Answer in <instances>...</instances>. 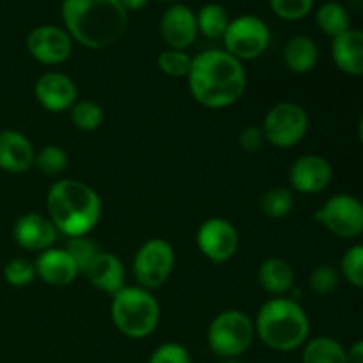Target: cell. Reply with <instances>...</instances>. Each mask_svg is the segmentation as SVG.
Wrapping results in <instances>:
<instances>
[{"instance_id":"20","label":"cell","mask_w":363,"mask_h":363,"mask_svg":"<svg viewBox=\"0 0 363 363\" xmlns=\"http://www.w3.org/2000/svg\"><path fill=\"white\" fill-rule=\"evenodd\" d=\"M332 59L342 73L363 77V30L350 28L333 39Z\"/></svg>"},{"instance_id":"7","label":"cell","mask_w":363,"mask_h":363,"mask_svg":"<svg viewBox=\"0 0 363 363\" xmlns=\"http://www.w3.org/2000/svg\"><path fill=\"white\" fill-rule=\"evenodd\" d=\"M176 266V254L172 245L162 238L144 241L135 252L133 277L140 287L156 291L169 282Z\"/></svg>"},{"instance_id":"37","label":"cell","mask_w":363,"mask_h":363,"mask_svg":"<svg viewBox=\"0 0 363 363\" xmlns=\"http://www.w3.org/2000/svg\"><path fill=\"white\" fill-rule=\"evenodd\" d=\"M346 360L347 363H363V340H358L346 350Z\"/></svg>"},{"instance_id":"23","label":"cell","mask_w":363,"mask_h":363,"mask_svg":"<svg viewBox=\"0 0 363 363\" xmlns=\"http://www.w3.org/2000/svg\"><path fill=\"white\" fill-rule=\"evenodd\" d=\"M301 363H347L346 350L332 337H315L303 344Z\"/></svg>"},{"instance_id":"18","label":"cell","mask_w":363,"mask_h":363,"mask_svg":"<svg viewBox=\"0 0 363 363\" xmlns=\"http://www.w3.org/2000/svg\"><path fill=\"white\" fill-rule=\"evenodd\" d=\"M39 279L52 287H66L77 280L80 269L64 248H48L41 252L34 262Z\"/></svg>"},{"instance_id":"21","label":"cell","mask_w":363,"mask_h":363,"mask_svg":"<svg viewBox=\"0 0 363 363\" xmlns=\"http://www.w3.org/2000/svg\"><path fill=\"white\" fill-rule=\"evenodd\" d=\"M259 286L273 298L286 296L294 286L293 266L280 257H268L257 269Z\"/></svg>"},{"instance_id":"39","label":"cell","mask_w":363,"mask_h":363,"mask_svg":"<svg viewBox=\"0 0 363 363\" xmlns=\"http://www.w3.org/2000/svg\"><path fill=\"white\" fill-rule=\"evenodd\" d=\"M358 137H360V140H362V144H363V113H362V117H360V124H358Z\"/></svg>"},{"instance_id":"2","label":"cell","mask_w":363,"mask_h":363,"mask_svg":"<svg viewBox=\"0 0 363 363\" xmlns=\"http://www.w3.org/2000/svg\"><path fill=\"white\" fill-rule=\"evenodd\" d=\"M64 28L89 50L116 45L128 28V11L121 0H62Z\"/></svg>"},{"instance_id":"3","label":"cell","mask_w":363,"mask_h":363,"mask_svg":"<svg viewBox=\"0 0 363 363\" xmlns=\"http://www.w3.org/2000/svg\"><path fill=\"white\" fill-rule=\"evenodd\" d=\"M46 211L59 234L66 238L89 236L101 218L98 191L78 179H59L48 188Z\"/></svg>"},{"instance_id":"9","label":"cell","mask_w":363,"mask_h":363,"mask_svg":"<svg viewBox=\"0 0 363 363\" xmlns=\"http://www.w3.org/2000/svg\"><path fill=\"white\" fill-rule=\"evenodd\" d=\"M225 52L236 57L238 60L259 59L268 50L272 34L266 21L254 14H243L230 20L225 34H223Z\"/></svg>"},{"instance_id":"11","label":"cell","mask_w":363,"mask_h":363,"mask_svg":"<svg viewBox=\"0 0 363 363\" xmlns=\"http://www.w3.org/2000/svg\"><path fill=\"white\" fill-rule=\"evenodd\" d=\"M195 241H197L201 254L215 264H223V262L230 261L240 248L238 229L222 216L204 220L199 225Z\"/></svg>"},{"instance_id":"24","label":"cell","mask_w":363,"mask_h":363,"mask_svg":"<svg viewBox=\"0 0 363 363\" xmlns=\"http://www.w3.org/2000/svg\"><path fill=\"white\" fill-rule=\"evenodd\" d=\"M315 21H318V27L333 39L339 38L340 34L351 28L347 9L340 2H333V0L332 2H325L319 7L318 14H315Z\"/></svg>"},{"instance_id":"19","label":"cell","mask_w":363,"mask_h":363,"mask_svg":"<svg viewBox=\"0 0 363 363\" xmlns=\"http://www.w3.org/2000/svg\"><path fill=\"white\" fill-rule=\"evenodd\" d=\"M84 275L87 277L92 287H96L101 293L110 294V296H113L117 291L126 286L124 284L126 272H124L123 261L112 252H99L92 259L91 264L85 268Z\"/></svg>"},{"instance_id":"5","label":"cell","mask_w":363,"mask_h":363,"mask_svg":"<svg viewBox=\"0 0 363 363\" xmlns=\"http://www.w3.org/2000/svg\"><path fill=\"white\" fill-rule=\"evenodd\" d=\"M160 303L151 291L140 286H124L110 301L113 326L128 339H145L158 328Z\"/></svg>"},{"instance_id":"34","label":"cell","mask_w":363,"mask_h":363,"mask_svg":"<svg viewBox=\"0 0 363 363\" xmlns=\"http://www.w3.org/2000/svg\"><path fill=\"white\" fill-rule=\"evenodd\" d=\"M273 13L287 21H298L314 7V0H269Z\"/></svg>"},{"instance_id":"8","label":"cell","mask_w":363,"mask_h":363,"mask_svg":"<svg viewBox=\"0 0 363 363\" xmlns=\"http://www.w3.org/2000/svg\"><path fill=\"white\" fill-rule=\"evenodd\" d=\"M308 113L298 103L280 101L273 105L262 121L266 144L279 149H291L308 133Z\"/></svg>"},{"instance_id":"26","label":"cell","mask_w":363,"mask_h":363,"mask_svg":"<svg viewBox=\"0 0 363 363\" xmlns=\"http://www.w3.org/2000/svg\"><path fill=\"white\" fill-rule=\"evenodd\" d=\"M195 16H197L199 32L209 39L223 38L230 23L229 14L220 4H206Z\"/></svg>"},{"instance_id":"22","label":"cell","mask_w":363,"mask_h":363,"mask_svg":"<svg viewBox=\"0 0 363 363\" xmlns=\"http://www.w3.org/2000/svg\"><path fill=\"white\" fill-rule=\"evenodd\" d=\"M319 48L308 35H294L284 46V64L294 74H307L318 66Z\"/></svg>"},{"instance_id":"25","label":"cell","mask_w":363,"mask_h":363,"mask_svg":"<svg viewBox=\"0 0 363 363\" xmlns=\"http://www.w3.org/2000/svg\"><path fill=\"white\" fill-rule=\"evenodd\" d=\"M294 206L293 190L287 186H273L268 191H264L259 201V209L266 218L280 220L286 218Z\"/></svg>"},{"instance_id":"6","label":"cell","mask_w":363,"mask_h":363,"mask_svg":"<svg viewBox=\"0 0 363 363\" xmlns=\"http://www.w3.org/2000/svg\"><path fill=\"white\" fill-rule=\"evenodd\" d=\"M255 340L254 319L243 311L229 308L213 318L208 328V346L222 360L240 358Z\"/></svg>"},{"instance_id":"40","label":"cell","mask_w":363,"mask_h":363,"mask_svg":"<svg viewBox=\"0 0 363 363\" xmlns=\"http://www.w3.org/2000/svg\"><path fill=\"white\" fill-rule=\"evenodd\" d=\"M220 363H243V362H240L238 358H229V360H222Z\"/></svg>"},{"instance_id":"35","label":"cell","mask_w":363,"mask_h":363,"mask_svg":"<svg viewBox=\"0 0 363 363\" xmlns=\"http://www.w3.org/2000/svg\"><path fill=\"white\" fill-rule=\"evenodd\" d=\"M147 363H191L190 351L177 342H165L156 347Z\"/></svg>"},{"instance_id":"27","label":"cell","mask_w":363,"mask_h":363,"mask_svg":"<svg viewBox=\"0 0 363 363\" xmlns=\"http://www.w3.org/2000/svg\"><path fill=\"white\" fill-rule=\"evenodd\" d=\"M69 117L73 126L78 131L84 133H92V131L99 130L105 121V112H103L101 105L91 99H78L73 106L69 108Z\"/></svg>"},{"instance_id":"14","label":"cell","mask_w":363,"mask_h":363,"mask_svg":"<svg viewBox=\"0 0 363 363\" xmlns=\"http://www.w3.org/2000/svg\"><path fill=\"white\" fill-rule=\"evenodd\" d=\"M34 96L45 110L62 113L78 101V87L67 74L60 71H48L35 82Z\"/></svg>"},{"instance_id":"33","label":"cell","mask_w":363,"mask_h":363,"mask_svg":"<svg viewBox=\"0 0 363 363\" xmlns=\"http://www.w3.org/2000/svg\"><path fill=\"white\" fill-rule=\"evenodd\" d=\"M340 272L351 286L363 289V245L347 248L340 259Z\"/></svg>"},{"instance_id":"30","label":"cell","mask_w":363,"mask_h":363,"mask_svg":"<svg viewBox=\"0 0 363 363\" xmlns=\"http://www.w3.org/2000/svg\"><path fill=\"white\" fill-rule=\"evenodd\" d=\"M158 67L170 78H186L191 67V57L181 50L167 48L158 55Z\"/></svg>"},{"instance_id":"1","label":"cell","mask_w":363,"mask_h":363,"mask_svg":"<svg viewBox=\"0 0 363 363\" xmlns=\"http://www.w3.org/2000/svg\"><path fill=\"white\" fill-rule=\"evenodd\" d=\"M188 89L195 101L209 110L229 108L247 91V71L225 50H204L191 57Z\"/></svg>"},{"instance_id":"38","label":"cell","mask_w":363,"mask_h":363,"mask_svg":"<svg viewBox=\"0 0 363 363\" xmlns=\"http://www.w3.org/2000/svg\"><path fill=\"white\" fill-rule=\"evenodd\" d=\"M149 0H121V4L124 6V9L130 13V11H138L142 9V7L147 6Z\"/></svg>"},{"instance_id":"32","label":"cell","mask_w":363,"mask_h":363,"mask_svg":"<svg viewBox=\"0 0 363 363\" xmlns=\"http://www.w3.org/2000/svg\"><path fill=\"white\" fill-rule=\"evenodd\" d=\"M340 275L332 264H319L308 275V287L318 296H328L339 287Z\"/></svg>"},{"instance_id":"36","label":"cell","mask_w":363,"mask_h":363,"mask_svg":"<svg viewBox=\"0 0 363 363\" xmlns=\"http://www.w3.org/2000/svg\"><path fill=\"white\" fill-rule=\"evenodd\" d=\"M238 144L243 149L245 152H259L262 149V145L266 144L264 131H262V126L259 124H248L238 135Z\"/></svg>"},{"instance_id":"28","label":"cell","mask_w":363,"mask_h":363,"mask_svg":"<svg viewBox=\"0 0 363 363\" xmlns=\"http://www.w3.org/2000/svg\"><path fill=\"white\" fill-rule=\"evenodd\" d=\"M67 163H69L67 152L60 145L50 144L35 151L34 167L45 176H60L67 169Z\"/></svg>"},{"instance_id":"16","label":"cell","mask_w":363,"mask_h":363,"mask_svg":"<svg viewBox=\"0 0 363 363\" xmlns=\"http://www.w3.org/2000/svg\"><path fill=\"white\" fill-rule=\"evenodd\" d=\"M13 238L20 248L27 252H45L55 245L59 230L52 220L41 213H25L14 222Z\"/></svg>"},{"instance_id":"31","label":"cell","mask_w":363,"mask_h":363,"mask_svg":"<svg viewBox=\"0 0 363 363\" xmlns=\"http://www.w3.org/2000/svg\"><path fill=\"white\" fill-rule=\"evenodd\" d=\"M34 262L25 257H14L4 266V280L11 287H27L35 280Z\"/></svg>"},{"instance_id":"4","label":"cell","mask_w":363,"mask_h":363,"mask_svg":"<svg viewBox=\"0 0 363 363\" xmlns=\"http://www.w3.org/2000/svg\"><path fill=\"white\" fill-rule=\"evenodd\" d=\"M255 337L279 353H291L308 340L311 321L296 300L286 296L269 298L254 319Z\"/></svg>"},{"instance_id":"13","label":"cell","mask_w":363,"mask_h":363,"mask_svg":"<svg viewBox=\"0 0 363 363\" xmlns=\"http://www.w3.org/2000/svg\"><path fill=\"white\" fill-rule=\"evenodd\" d=\"M333 179V167L319 155H303L289 169L291 188L298 194H321Z\"/></svg>"},{"instance_id":"17","label":"cell","mask_w":363,"mask_h":363,"mask_svg":"<svg viewBox=\"0 0 363 363\" xmlns=\"http://www.w3.org/2000/svg\"><path fill=\"white\" fill-rule=\"evenodd\" d=\"M35 149L27 135L16 130L0 131V170L23 174L34 167Z\"/></svg>"},{"instance_id":"10","label":"cell","mask_w":363,"mask_h":363,"mask_svg":"<svg viewBox=\"0 0 363 363\" xmlns=\"http://www.w3.org/2000/svg\"><path fill=\"white\" fill-rule=\"evenodd\" d=\"M314 218L333 236L358 238L363 233V202L351 194H337L315 211Z\"/></svg>"},{"instance_id":"15","label":"cell","mask_w":363,"mask_h":363,"mask_svg":"<svg viewBox=\"0 0 363 363\" xmlns=\"http://www.w3.org/2000/svg\"><path fill=\"white\" fill-rule=\"evenodd\" d=\"M197 34V16L188 6L174 4L162 14L160 35L169 48L186 52V48L195 43Z\"/></svg>"},{"instance_id":"41","label":"cell","mask_w":363,"mask_h":363,"mask_svg":"<svg viewBox=\"0 0 363 363\" xmlns=\"http://www.w3.org/2000/svg\"><path fill=\"white\" fill-rule=\"evenodd\" d=\"M163 2H176V0H163Z\"/></svg>"},{"instance_id":"12","label":"cell","mask_w":363,"mask_h":363,"mask_svg":"<svg viewBox=\"0 0 363 363\" xmlns=\"http://www.w3.org/2000/svg\"><path fill=\"white\" fill-rule=\"evenodd\" d=\"M27 50L32 59L45 66L64 64L73 53V39L66 28L57 25H39L27 35Z\"/></svg>"},{"instance_id":"29","label":"cell","mask_w":363,"mask_h":363,"mask_svg":"<svg viewBox=\"0 0 363 363\" xmlns=\"http://www.w3.org/2000/svg\"><path fill=\"white\" fill-rule=\"evenodd\" d=\"M64 250L69 254V257L73 259V262L80 269V273H84L85 268L92 262V259L101 252L98 245H96V241H92L89 236L67 238Z\"/></svg>"}]
</instances>
